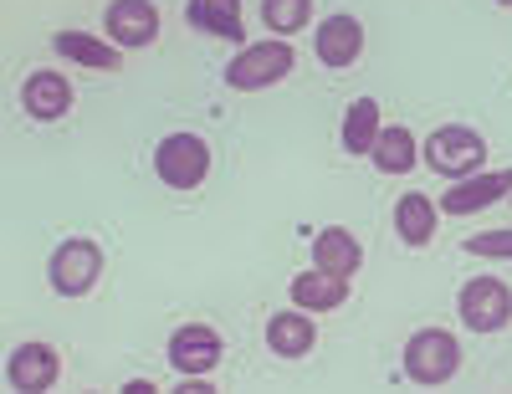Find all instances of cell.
Listing matches in <instances>:
<instances>
[{"instance_id":"cell-11","label":"cell","mask_w":512,"mask_h":394,"mask_svg":"<svg viewBox=\"0 0 512 394\" xmlns=\"http://www.w3.org/2000/svg\"><path fill=\"white\" fill-rule=\"evenodd\" d=\"M103 21H108V36L118 41V47H149V41L159 36L154 0H113Z\"/></svg>"},{"instance_id":"cell-19","label":"cell","mask_w":512,"mask_h":394,"mask_svg":"<svg viewBox=\"0 0 512 394\" xmlns=\"http://www.w3.org/2000/svg\"><path fill=\"white\" fill-rule=\"evenodd\" d=\"M185 21L195 31L241 41V0H185Z\"/></svg>"},{"instance_id":"cell-17","label":"cell","mask_w":512,"mask_h":394,"mask_svg":"<svg viewBox=\"0 0 512 394\" xmlns=\"http://www.w3.org/2000/svg\"><path fill=\"white\" fill-rule=\"evenodd\" d=\"M415 154H420V144H415L410 128H405V123H384L369 159H374L379 174H410V169H415Z\"/></svg>"},{"instance_id":"cell-10","label":"cell","mask_w":512,"mask_h":394,"mask_svg":"<svg viewBox=\"0 0 512 394\" xmlns=\"http://www.w3.org/2000/svg\"><path fill=\"white\" fill-rule=\"evenodd\" d=\"M57 369H62V359H57L52 343H21L11 354V364H6V379L21 394H41V389L57 384Z\"/></svg>"},{"instance_id":"cell-13","label":"cell","mask_w":512,"mask_h":394,"mask_svg":"<svg viewBox=\"0 0 512 394\" xmlns=\"http://www.w3.org/2000/svg\"><path fill=\"white\" fill-rule=\"evenodd\" d=\"M292 302L303 313H333V308H344L349 302V277H333V272H303V277H292Z\"/></svg>"},{"instance_id":"cell-20","label":"cell","mask_w":512,"mask_h":394,"mask_svg":"<svg viewBox=\"0 0 512 394\" xmlns=\"http://www.w3.org/2000/svg\"><path fill=\"white\" fill-rule=\"evenodd\" d=\"M379 103L374 98H354L344 108V149L349 154H374V139H379Z\"/></svg>"},{"instance_id":"cell-18","label":"cell","mask_w":512,"mask_h":394,"mask_svg":"<svg viewBox=\"0 0 512 394\" xmlns=\"http://www.w3.org/2000/svg\"><path fill=\"white\" fill-rule=\"evenodd\" d=\"M395 231H400L405 246H431V236H436V200L420 195V190L400 195V205H395Z\"/></svg>"},{"instance_id":"cell-3","label":"cell","mask_w":512,"mask_h":394,"mask_svg":"<svg viewBox=\"0 0 512 394\" xmlns=\"http://www.w3.org/2000/svg\"><path fill=\"white\" fill-rule=\"evenodd\" d=\"M154 174L169 190H200L210 174V144L200 134H169L154 149Z\"/></svg>"},{"instance_id":"cell-8","label":"cell","mask_w":512,"mask_h":394,"mask_svg":"<svg viewBox=\"0 0 512 394\" xmlns=\"http://www.w3.org/2000/svg\"><path fill=\"white\" fill-rule=\"evenodd\" d=\"M221 364V333L205 328V323H185L175 328V338H169V369L180 374H210Z\"/></svg>"},{"instance_id":"cell-2","label":"cell","mask_w":512,"mask_h":394,"mask_svg":"<svg viewBox=\"0 0 512 394\" xmlns=\"http://www.w3.org/2000/svg\"><path fill=\"white\" fill-rule=\"evenodd\" d=\"M425 164L446 180H466V174H482L487 164V139L466 123H441L431 139H425Z\"/></svg>"},{"instance_id":"cell-1","label":"cell","mask_w":512,"mask_h":394,"mask_svg":"<svg viewBox=\"0 0 512 394\" xmlns=\"http://www.w3.org/2000/svg\"><path fill=\"white\" fill-rule=\"evenodd\" d=\"M456 369H461V343H456L446 328H420V333H410V343H405V374H410L420 389L451 384Z\"/></svg>"},{"instance_id":"cell-23","label":"cell","mask_w":512,"mask_h":394,"mask_svg":"<svg viewBox=\"0 0 512 394\" xmlns=\"http://www.w3.org/2000/svg\"><path fill=\"white\" fill-rule=\"evenodd\" d=\"M497 6H512V0H497Z\"/></svg>"},{"instance_id":"cell-5","label":"cell","mask_w":512,"mask_h":394,"mask_svg":"<svg viewBox=\"0 0 512 394\" xmlns=\"http://www.w3.org/2000/svg\"><path fill=\"white\" fill-rule=\"evenodd\" d=\"M292 72V47L287 41H251V47H241L226 67V82L236 87V93H262V87L282 82Z\"/></svg>"},{"instance_id":"cell-15","label":"cell","mask_w":512,"mask_h":394,"mask_svg":"<svg viewBox=\"0 0 512 394\" xmlns=\"http://www.w3.org/2000/svg\"><path fill=\"white\" fill-rule=\"evenodd\" d=\"M313 261H318V272L354 277V272L364 267V246H359L344 226H328V231H318V241H313Z\"/></svg>"},{"instance_id":"cell-4","label":"cell","mask_w":512,"mask_h":394,"mask_svg":"<svg viewBox=\"0 0 512 394\" xmlns=\"http://www.w3.org/2000/svg\"><path fill=\"white\" fill-rule=\"evenodd\" d=\"M456 313L472 333H502L512 323V287L502 277H472L461 282V297H456Z\"/></svg>"},{"instance_id":"cell-14","label":"cell","mask_w":512,"mask_h":394,"mask_svg":"<svg viewBox=\"0 0 512 394\" xmlns=\"http://www.w3.org/2000/svg\"><path fill=\"white\" fill-rule=\"evenodd\" d=\"M57 57L77 62V67H103V72H118L123 67V47H113V41H98L88 31H57L52 36Z\"/></svg>"},{"instance_id":"cell-16","label":"cell","mask_w":512,"mask_h":394,"mask_svg":"<svg viewBox=\"0 0 512 394\" xmlns=\"http://www.w3.org/2000/svg\"><path fill=\"white\" fill-rule=\"evenodd\" d=\"M313 343H318V328L303 313H277L267 323V348L277 359H303V354H313Z\"/></svg>"},{"instance_id":"cell-12","label":"cell","mask_w":512,"mask_h":394,"mask_svg":"<svg viewBox=\"0 0 512 394\" xmlns=\"http://www.w3.org/2000/svg\"><path fill=\"white\" fill-rule=\"evenodd\" d=\"M21 103L36 123H57L72 108V82L57 77V72H31L26 87H21Z\"/></svg>"},{"instance_id":"cell-22","label":"cell","mask_w":512,"mask_h":394,"mask_svg":"<svg viewBox=\"0 0 512 394\" xmlns=\"http://www.w3.org/2000/svg\"><path fill=\"white\" fill-rule=\"evenodd\" d=\"M466 251L472 256H497V261H512V231H482L466 241Z\"/></svg>"},{"instance_id":"cell-9","label":"cell","mask_w":512,"mask_h":394,"mask_svg":"<svg viewBox=\"0 0 512 394\" xmlns=\"http://www.w3.org/2000/svg\"><path fill=\"white\" fill-rule=\"evenodd\" d=\"M313 52H318V62L333 67V72L354 67V62L364 57V26H359L354 16H328V21H318Z\"/></svg>"},{"instance_id":"cell-7","label":"cell","mask_w":512,"mask_h":394,"mask_svg":"<svg viewBox=\"0 0 512 394\" xmlns=\"http://www.w3.org/2000/svg\"><path fill=\"white\" fill-rule=\"evenodd\" d=\"M512 195V169H492V174H466V180H456L446 195H441V210L446 215H477L497 200Z\"/></svg>"},{"instance_id":"cell-6","label":"cell","mask_w":512,"mask_h":394,"mask_svg":"<svg viewBox=\"0 0 512 394\" xmlns=\"http://www.w3.org/2000/svg\"><path fill=\"white\" fill-rule=\"evenodd\" d=\"M98 272H103V251H98V241H88V236L62 241V246L52 251V267H47V277H52V287H57L62 297L93 292Z\"/></svg>"},{"instance_id":"cell-21","label":"cell","mask_w":512,"mask_h":394,"mask_svg":"<svg viewBox=\"0 0 512 394\" xmlns=\"http://www.w3.org/2000/svg\"><path fill=\"white\" fill-rule=\"evenodd\" d=\"M262 21L272 36H292L313 21V0H262Z\"/></svg>"}]
</instances>
